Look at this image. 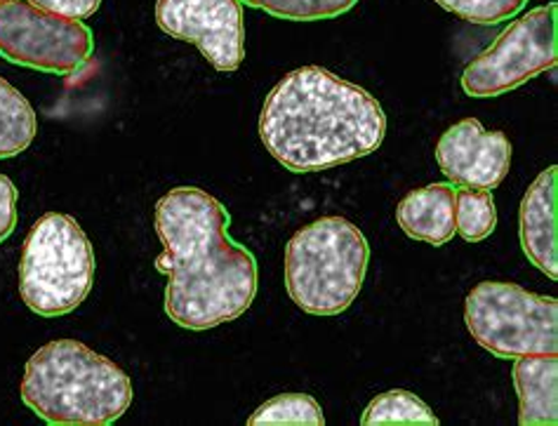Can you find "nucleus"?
Returning a JSON list of instances; mask_svg holds the SVG:
<instances>
[{
	"label": "nucleus",
	"mask_w": 558,
	"mask_h": 426,
	"mask_svg": "<svg viewBox=\"0 0 558 426\" xmlns=\"http://www.w3.org/2000/svg\"><path fill=\"white\" fill-rule=\"evenodd\" d=\"M156 24L170 38L196 46L217 71H239L245 60L239 0H156Z\"/></svg>",
	"instance_id": "1a4fd4ad"
},
{
	"label": "nucleus",
	"mask_w": 558,
	"mask_h": 426,
	"mask_svg": "<svg viewBox=\"0 0 558 426\" xmlns=\"http://www.w3.org/2000/svg\"><path fill=\"white\" fill-rule=\"evenodd\" d=\"M469 24L495 26L513 20L527 5V0H434Z\"/></svg>",
	"instance_id": "6ab92c4d"
},
{
	"label": "nucleus",
	"mask_w": 558,
	"mask_h": 426,
	"mask_svg": "<svg viewBox=\"0 0 558 426\" xmlns=\"http://www.w3.org/2000/svg\"><path fill=\"white\" fill-rule=\"evenodd\" d=\"M371 245L344 217H320L286 245L288 297L310 316H340L356 302L368 273Z\"/></svg>",
	"instance_id": "20e7f679"
},
{
	"label": "nucleus",
	"mask_w": 558,
	"mask_h": 426,
	"mask_svg": "<svg viewBox=\"0 0 558 426\" xmlns=\"http://www.w3.org/2000/svg\"><path fill=\"white\" fill-rule=\"evenodd\" d=\"M0 3H5V0H0Z\"/></svg>",
	"instance_id": "4be33fe9"
},
{
	"label": "nucleus",
	"mask_w": 558,
	"mask_h": 426,
	"mask_svg": "<svg viewBox=\"0 0 558 426\" xmlns=\"http://www.w3.org/2000/svg\"><path fill=\"white\" fill-rule=\"evenodd\" d=\"M469 334L495 358L513 361L558 351V302L517 283L483 281L466 295Z\"/></svg>",
	"instance_id": "423d86ee"
},
{
	"label": "nucleus",
	"mask_w": 558,
	"mask_h": 426,
	"mask_svg": "<svg viewBox=\"0 0 558 426\" xmlns=\"http://www.w3.org/2000/svg\"><path fill=\"white\" fill-rule=\"evenodd\" d=\"M363 426H436L438 417L413 391L391 389L379 393L361 415Z\"/></svg>",
	"instance_id": "2eb2a0df"
},
{
	"label": "nucleus",
	"mask_w": 558,
	"mask_h": 426,
	"mask_svg": "<svg viewBox=\"0 0 558 426\" xmlns=\"http://www.w3.org/2000/svg\"><path fill=\"white\" fill-rule=\"evenodd\" d=\"M436 163L452 186L493 191L511 170V142L505 132H488L478 119H464L440 135Z\"/></svg>",
	"instance_id": "9d476101"
},
{
	"label": "nucleus",
	"mask_w": 558,
	"mask_h": 426,
	"mask_svg": "<svg viewBox=\"0 0 558 426\" xmlns=\"http://www.w3.org/2000/svg\"><path fill=\"white\" fill-rule=\"evenodd\" d=\"M32 3L48 12L64 14V17L83 22V20H90L99 10L101 0H32Z\"/></svg>",
	"instance_id": "412c9836"
},
{
	"label": "nucleus",
	"mask_w": 558,
	"mask_h": 426,
	"mask_svg": "<svg viewBox=\"0 0 558 426\" xmlns=\"http://www.w3.org/2000/svg\"><path fill=\"white\" fill-rule=\"evenodd\" d=\"M90 26L34 5L32 0L0 3V57L5 62L52 76H73L90 64Z\"/></svg>",
	"instance_id": "6e6552de"
},
{
	"label": "nucleus",
	"mask_w": 558,
	"mask_h": 426,
	"mask_svg": "<svg viewBox=\"0 0 558 426\" xmlns=\"http://www.w3.org/2000/svg\"><path fill=\"white\" fill-rule=\"evenodd\" d=\"M497 227V208L488 188H454V231L466 243L486 241Z\"/></svg>",
	"instance_id": "dca6fc26"
},
{
	"label": "nucleus",
	"mask_w": 558,
	"mask_h": 426,
	"mask_svg": "<svg viewBox=\"0 0 558 426\" xmlns=\"http://www.w3.org/2000/svg\"><path fill=\"white\" fill-rule=\"evenodd\" d=\"M20 395L50 426H111L135 391L111 358L78 340H54L26 361Z\"/></svg>",
	"instance_id": "7ed1b4c3"
},
{
	"label": "nucleus",
	"mask_w": 558,
	"mask_h": 426,
	"mask_svg": "<svg viewBox=\"0 0 558 426\" xmlns=\"http://www.w3.org/2000/svg\"><path fill=\"white\" fill-rule=\"evenodd\" d=\"M239 3L267 12L276 20L320 22L342 17L356 8L359 0H239Z\"/></svg>",
	"instance_id": "a211bd4d"
},
{
	"label": "nucleus",
	"mask_w": 558,
	"mask_h": 426,
	"mask_svg": "<svg viewBox=\"0 0 558 426\" xmlns=\"http://www.w3.org/2000/svg\"><path fill=\"white\" fill-rule=\"evenodd\" d=\"M17 186L5 174H0V243L12 236L17 227Z\"/></svg>",
	"instance_id": "aec40b11"
},
{
	"label": "nucleus",
	"mask_w": 558,
	"mask_h": 426,
	"mask_svg": "<svg viewBox=\"0 0 558 426\" xmlns=\"http://www.w3.org/2000/svg\"><path fill=\"white\" fill-rule=\"evenodd\" d=\"M519 239L523 255L547 273L558 278V168L542 170L525 191L519 210Z\"/></svg>",
	"instance_id": "9b49d317"
},
{
	"label": "nucleus",
	"mask_w": 558,
	"mask_h": 426,
	"mask_svg": "<svg viewBox=\"0 0 558 426\" xmlns=\"http://www.w3.org/2000/svg\"><path fill=\"white\" fill-rule=\"evenodd\" d=\"M36 135L38 119L32 101L0 76V160L24 154Z\"/></svg>",
	"instance_id": "4468645a"
},
{
	"label": "nucleus",
	"mask_w": 558,
	"mask_h": 426,
	"mask_svg": "<svg viewBox=\"0 0 558 426\" xmlns=\"http://www.w3.org/2000/svg\"><path fill=\"white\" fill-rule=\"evenodd\" d=\"M95 267V247L76 219L48 212L24 239L20 295L43 318L66 316L90 295Z\"/></svg>",
	"instance_id": "39448f33"
},
{
	"label": "nucleus",
	"mask_w": 558,
	"mask_h": 426,
	"mask_svg": "<svg viewBox=\"0 0 558 426\" xmlns=\"http://www.w3.org/2000/svg\"><path fill=\"white\" fill-rule=\"evenodd\" d=\"M387 135L379 101L332 71L302 66L276 83L259 113V139L286 170L326 172L377 151Z\"/></svg>",
	"instance_id": "f03ea898"
},
{
	"label": "nucleus",
	"mask_w": 558,
	"mask_h": 426,
	"mask_svg": "<svg viewBox=\"0 0 558 426\" xmlns=\"http://www.w3.org/2000/svg\"><path fill=\"white\" fill-rule=\"evenodd\" d=\"M396 222L408 239L440 247L452 241L454 231V188L450 182H436L410 191L396 208Z\"/></svg>",
	"instance_id": "f8f14e48"
},
{
	"label": "nucleus",
	"mask_w": 558,
	"mask_h": 426,
	"mask_svg": "<svg viewBox=\"0 0 558 426\" xmlns=\"http://www.w3.org/2000/svg\"><path fill=\"white\" fill-rule=\"evenodd\" d=\"M513 389L519 395L521 426L558 424V358L556 354H531L513 358Z\"/></svg>",
	"instance_id": "ddd939ff"
},
{
	"label": "nucleus",
	"mask_w": 558,
	"mask_h": 426,
	"mask_svg": "<svg viewBox=\"0 0 558 426\" xmlns=\"http://www.w3.org/2000/svg\"><path fill=\"white\" fill-rule=\"evenodd\" d=\"M231 217L208 191L178 186L156 203L163 245L156 269L168 276L166 314L184 330H213L241 318L257 297V259L229 236Z\"/></svg>",
	"instance_id": "f257e3e1"
},
{
	"label": "nucleus",
	"mask_w": 558,
	"mask_h": 426,
	"mask_svg": "<svg viewBox=\"0 0 558 426\" xmlns=\"http://www.w3.org/2000/svg\"><path fill=\"white\" fill-rule=\"evenodd\" d=\"M250 426H323L326 417L310 393H281L247 417Z\"/></svg>",
	"instance_id": "f3484780"
},
{
	"label": "nucleus",
	"mask_w": 558,
	"mask_h": 426,
	"mask_svg": "<svg viewBox=\"0 0 558 426\" xmlns=\"http://www.w3.org/2000/svg\"><path fill=\"white\" fill-rule=\"evenodd\" d=\"M558 3L533 8L513 20L488 50L466 64L462 90L469 97H499L558 64Z\"/></svg>",
	"instance_id": "0eeeda50"
}]
</instances>
